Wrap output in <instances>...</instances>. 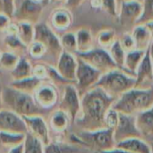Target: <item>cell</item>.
Segmentation results:
<instances>
[{"instance_id": "1", "label": "cell", "mask_w": 153, "mask_h": 153, "mask_svg": "<svg viewBox=\"0 0 153 153\" xmlns=\"http://www.w3.org/2000/svg\"><path fill=\"white\" fill-rule=\"evenodd\" d=\"M117 99L95 87L81 97V110L75 121L80 131H94L106 128L105 115Z\"/></svg>"}, {"instance_id": "2", "label": "cell", "mask_w": 153, "mask_h": 153, "mask_svg": "<svg viewBox=\"0 0 153 153\" xmlns=\"http://www.w3.org/2000/svg\"><path fill=\"white\" fill-rule=\"evenodd\" d=\"M153 106V87L132 88L122 95L113 105L119 113L136 115Z\"/></svg>"}, {"instance_id": "3", "label": "cell", "mask_w": 153, "mask_h": 153, "mask_svg": "<svg viewBox=\"0 0 153 153\" xmlns=\"http://www.w3.org/2000/svg\"><path fill=\"white\" fill-rule=\"evenodd\" d=\"M4 105L22 117L42 116L45 111L38 105L33 95L21 92L12 87L3 88Z\"/></svg>"}, {"instance_id": "4", "label": "cell", "mask_w": 153, "mask_h": 153, "mask_svg": "<svg viewBox=\"0 0 153 153\" xmlns=\"http://www.w3.org/2000/svg\"><path fill=\"white\" fill-rule=\"evenodd\" d=\"M69 142L84 146L93 152L100 153L116 147L114 129L105 128L94 131H80L69 136Z\"/></svg>"}, {"instance_id": "5", "label": "cell", "mask_w": 153, "mask_h": 153, "mask_svg": "<svg viewBox=\"0 0 153 153\" xmlns=\"http://www.w3.org/2000/svg\"><path fill=\"white\" fill-rule=\"evenodd\" d=\"M136 79L120 68L103 74L96 87L102 88L109 96L119 98L122 95L134 88Z\"/></svg>"}, {"instance_id": "6", "label": "cell", "mask_w": 153, "mask_h": 153, "mask_svg": "<svg viewBox=\"0 0 153 153\" xmlns=\"http://www.w3.org/2000/svg\"><path fill=\"white\" fill-rule=\"evenodd\" d=\"M34 41L43 44L47 50V53L56 60V64L63 52V48L59 37L51 27L44 23H38L34 25Z\"/></svg>"}, {"instance_id": "7", "label": "cell", "mask_w": 153, "mask_h": 153, "mask_svg": "<svg viewBox=\"0 0 153 153\" xmlns=\"http://www.w3.org/2000/svg\"><path fill=\"white\" fill-rule=\"evenodd\" d=\"M76 59H78V69L76 76V88L82 97L84 94L97 86L103 74L82 59L79 57H76Z\"/></svg>"}, {"instance_id": "8", "label": "cell", "mask_w": 153, "mask_h": 153, "mask_svg": "<svg viewBox=\"0 0 153 153\" xmlns=\"http://www.w3.org/2000/svg\"><path fill=\"white\" fill-rule=\"evenodd\" d=\"M75 55L82 59L102 74L118 68L112 59L109 51L102 48H94L87 52H76Z\"/></svg>"}, {"instance_id": "9", "label": "cell", "mask_w": 153, "mask_h": 153, "mask_svg": "<svg viewBox=\"0 0 153 153\" xmlns=\"http://www.w3.org/2000/svg\"><path fill=\"white\" fill-rule=\"evenodd\" d=\"M59 109L68 114L72 123L79 117L81 110V97L76 85L69 84L64 87V92L59 105Z\"/></svg>"}, {"instance_id": "10", "label": "cell", "mask_w": 153, "mask_h": 153, "mask_svg": "<svg viewBox=\"0 0 153 153\" xmlns=\"http://www.w3.org/2000/svg\"><path fill=\"white\" fill-rule=\"evenodd\" d=\"M141 137L136 124V115L119 113V121L114 128V140L116 144L130 139Z\"/></svg>"}, {"instance_id": "11", "label": "cell", "mask_w": 153, "mask_h": 153, "mask_svg": "<svg viewBox=\"0 0 153 153\" xmlns=\"http://www.w3.org/2000/svg\"><path fill=\"white\" fill-rule=\"evenodd\" d=\"M142 14V3L140 1H124L119 5L118 21L122 26L134 27Z\"/></svg>"}, {"instance_id": "12", "label": "cell", "mask_w": 153, "mask_h": 153, "mask_svg": "<svg viewBox=\"0 0 153 153\" xmlns=\"http://www.w3.org/2000/svg\"><path fill=\"white\" fill-rule=\"evenodd\" d=\"M43 7L31 0H23L19 6H16L14 20L16 22H27L35 25L39 23Z\"/></svg>"}, {"instance_id": "13", "label": "cell", "mask_w": 153, "mask_h": 153, "mask_svg": "<svg viewBox=\"0 0 153 153\" xmlns=\"http://www.w3.org/2000/svg\"><path fill=\"white\" fill-rule=\"evenodd\" d=\"M0 131L26 134L28 128L22 116L10 110L3 109L0 112Z\"/></svg>"}, {"instance_id": "14", "label": "cell", "mask_w": 153, "mask_h": 153, "mask_svg": "<svg viewBox=\"0 0 153 153\" xmlns=\"http://www.w3.org/2000/svg\"><path fill=\"white\" fill-rule=\"evenodd\" d=\"M56 68L65 79L76 85L78 59L75 54L63 51L56 64Z\"/></svg>"}, {"instance_id": "15", "label": "cell", "mask_w": 153, "mask_h": 153, "mask_svg": "<svg viewBox=\"0 0 153 153\" xmlns=\"http://www.w3.org/2000/svg\"><path fill=\"white\" fill-rule=\"evenodd\" d=\"M134 88H149L153 87V66L151 63L149 49L140 64L135 75Z\"/></svg>"}, {"instance_id": "16", "label": "cell", "mask_w": 153, "mask_h": 153, "mask_svg": "<svg viewBox=\"0 0 153 153\" xmlns=\"http://www.w3.org/2000/svg\"><path fill=\"white\" fill-rule=\"evenodd\" d=\"M33 97L38 105L45 110L53 107L58 103L59 94L54 85L42 83L34 92Z\"/></svg>"}, {"instance_id": "17", "label": "cell", "mask_w": 153, "mask_h": 153, "mask_svg": "<svg viewBox=\"0 0 153 153\" xmlns=\"http://www.w3.org/2000/svg\"><path fill=\"white\" fill-rule=\"evenodd\" d=\"M27 128L28 132L38 138L44 146L48 145L51 140L50 137V130L47 123L43 119L42 116H30V117H23Z\"/></svg>"}, {"instance_id": "18", "label": "cell", "mask_w": 153, "mask_h": 153, "mask_svg": "<svg viewBox=\"0 0 153 153\" xmlns=\"http://www.w3.org/2000/svg\"><path fill=\"white\" fill-rule=\"evenodd\" d=\"M90 153L88 148L74 143L62 141H51L44 147V153Z\"/></svg>"}, {"instance_id": "19", "label": "cell", "mask_w": 153, "mask_h": 153, "mask_svg": "<svg viewBox=\"0 0 153 153\" xmlns=\"http://www.w3.org/2000/svg\"><path fill=\"white\" fill-rule=\"evenodd\" d=\"M73 16L68 8H56L50 16L51 25L58 31L67 30L72 24Z\"/></svg>"}, {"instance_id": "20", "label": "cell", "mask_w": 153, "mask_h": 153, "mask_svg": "<svg viewBox=\"0 0 153 153\" xmlns=\"http://www.w3.org/2000/svg\"><path fill=\"white\" fill-rule=\"evenodd\" d=\"M131 34L135 41L137 50L147 51L149 49L153 39V34L145 25H135L132 28Z\"/></svg>"}, {"instance_id": "21", "label": "cell", "mask_w": 153, "mask_h": 153, "mask_svg": "<svg viewBox=\"0 0 153 153\" xmlns=\"http://www.w3.org/2000/svg\"><path fill=\"white\" fill-rule=\"evenodd\" d=\"M70 123L71 120L68 115V114L60 109L52 112L49 120V124L51 129L53 131L59 134L65 132L68 130Z\"/></svg>"}, {"instance_id": "22", "label": "cell", "mask_w": 153, "mask_h": 153, "mask_svg": "<svg viewBox=\"0 0 153 153\" xmlns=\"http://www.w3.org/2000/svg\"><path fill=\"white\" fill-rule=\"evenodd\" d=\"M136 124L142 137L153 135V106L136 114Z\"/></svg>"}, {"instance_id": "23", "label": "cell", "mask_w": 153, "mask_h": 153, "mask_svg": "<svg viewBox=\"0 0 153 153\" xmlns=\"http://www.w3.org/2000/svg\"><path fill=\"white\" fill-rule=\"evenodd\" d=\"M116 147L131 153H152L150 145L141 140V138H133L119 142L116 144Z\"/></svg>"}, {"instance_id": "24", "label": "cell", "mask_w": 153, "mask_h": 153, "mask_svg": "<svg viewBox=\"0 0 153 153\" xmlns=\"http://www.w3.org/2000/svg\"><path fill=\"white\" fill-rule=\"evenodd\" d=\"M145 54H146V51H141L137 49L132 51L127 52L124 61V71L135 78L136 71L140 64L141 63Z\"/></svg>"}, {"instance_id": "25", "label": "cell", "mask_w": 153, "mask_h": 153, "mask_svg": "<svg viewBox=\"0 0 153 153\" xmlns=\"http://www.w3.org/2000/svg\"><path fill=\"white\" fill-rule=\"evenodd\" d=\"M42 83H43L42 80L32 76H29V78L21 79V80L12 81L10 84V87H12V88H14L21 91V92L33 96L34 92L37 90V88Z\"/></svg>"}, {"instance_id": "26", "label": "cell", "mask_w": 153, "mask_h": 153, "mask_svg": "<svg viewBox=\"0 0 153 153\" xmlns=\"http://www.w3.org/2000/svg\"><path fill=\"white\" fill-rule=\"evenodd\" d=\"M75 33L78 42V52H87L94 49V37L89 29L80 28Z\"/></svg>"}, {"instance_id": "27", "label": "cell", "mask_w": 153, "mask_h": 153, "mask_svg": "<svg viewBox=\"0 0 153 153\" xmlns=\"http://www.w3.org/2000/svg\"><path fill=\"white\" fill-rule=\"evenodd\" d=\"M33 68L31 62L25 57H20V59L16 68L11 71L13 81L21 80L33 76Z\"/></svg>"}, {"instance_id": "28", "label": "cell", "mask_w": 153, "mask_h": 153, "mask_svg": "<svg viewBox=\"0 0 153 153\" xmlns=\"http://www.w3.org/2000/svg\"><path fill=\"white\" fill-rule=\"evenodd\" d=\"M18 26V37L28 47L34 42V25L27 22H16Z\"/></svg>"}, {"instance_id": "29", "label": "cell", "mask_w": 153, "mask_h": 153, "mask_svg": "<svg viewBox=\"0 0 153 153\" xmlns=\"http://www.w3.org/2000/svg\"><path fill=\"white\" fill-rule=\"evenodd\" d=\"M25 135L26 134L0 131V145L5 148L12 149L23 144L25 140Z\"/></svg>"}, {"instance_id": "30", "label": "cell", "mask_w": 153, "mask_h": 153, "mask_svg": "<svg viewBox=\"0 0 153 153\" xmlns=\"http://www.w3.org/2000/svg\"><path fill=\"white\" fill-rule=\"evenodd\" d=\"M108 51H109V54H110L112 59L116 64L118 68L124 71V61H125L126 52L123 50V48L122 47L119 39H117L115 41V42L110 47Z\"/></svg>"}, {"instance_id": "31", "label": "cell", "mask_w": 153, "mask_h": 153, "mask_svg": "<svg viewBox=\"0 0 153 153\" xmlns=\"http://www.w3.org/2000/svg\"><path fill=\"white\" fill-rule=\"evenodd\" d=\"M117 40L116 33L114 29H103L98 32L97 35V42L98 45L105 50H109L110 47Z\"/></svg>"}, {"instance_id": "32", "label": "cell", "mask_w": 153, "mask_h": 153, "mask_svg": "<svg viewBox=\"0 0 153 153\" xmlns=\"http://www.w3.org/2000/svg\"><path fill=\"white\" fill-rule=\"evenodd\" d=\"M44 144L35 136L27 132L24 142L25 153H44Z\"/></svg>"}, {"instance_id": "33", "label": "cell", "mask_w": 153, "mask_h": 153, "mask_svg": "<svg viewBox=\"0 0 153 153\" xmlns=\"http://www.w3.org/2000/svg\"><path fill=\"white\" fill-rule=\"evenodd\" d=\"M4 43L9 50V51L18 54V52H25L28 51V47L19 39L18 35L6 34Z\"/></svg>"}, {"instance_id": "34", "label": "cell", "mask_w": 153, "mask_h": 153, "mask_svg": "<svg viewBox=\"0 0 153 153\" xmlns=\"http://www.w3.org/2000/svg\"><path fill=\"white\" fill-rule=\"evenodd\" d=\"M60 42L63 48V51H67L72 54H76L78 52V42H76L75 33L67 32L62 34L60 37Z\"/></svg>"}, {"instance_id": "35", "label": "cell", "mask_w": 153, "mask_h": 153, "mask_svg": "<svg viewBox=\"0 0 153 153\" xmlns=\"http://www.w3.org/2000/svg\"><path fill=\"white\" fill-rule=\"evenodd\" d=\"M20 59V56L12 51L2 52L0 57V68L4 70L12 71L17 65Z\"/></svg>"}, {"instance_id": "36", "label": "cell", "mask_w": 153, "mask_h": 153, "mask_svg": "<svg viewBox=\"0 0 153 153\" xmlns=\"http://www.w3.org/2000/svg\"><path fill=\"white\" fill-rule=\"evenodd\" d=\"M142 14L137 22L138 25H146L153 22V0H142Z\"/></svg>"}, {"instance_id": "37", "label": "cell", "mask_w": 153, "mask_h": 153, "mask_svg": "<svg viewBox=\"0 0 153 153\" xmlns=\"http://www.w3.org/2000/svg\"><path fill=\"white\" fill-rule=\"evenodd\" d=\"M47 69H48V78L52 82V85H54V86H64L65 87L67 85L72 84L69 81H68L67 79H65L63 76L59 73L57 68H54L53 66L47 65Z\"/></svg>"}, {"instance_id": "38", "label": "cell", "mask_w": 153, "mask_h": 153, "mask_svg": "<svg viewBox=\"0 0 153 153\" xmlns=\"http://www.w3.org/2000/svg\"><path fill=\"white\" fill-rule=\"evenodd\" d=\"M16 10V0H0V13L8 16L14 19Z\"/></svg>"}, {"instance_id": "39", "label": "cell", "mask_w": 153, "mask_h": 153, "mask_svg": "<svg viewBox=\"0 0 153 153\" xmlns=\"http://www.w3.org/2000/svg\"><path fill=\"white\" fill-rule=\"evenodd\" d=\"M28 53L33 59H41L47 53V50L43 44L34 41L28 46Z\"/></svg>"}, {"instance_id": "40", "label": "cell", "mask_w": 153, "mask_h": 153, "mask_svg": "<svg viewBox=\"0 0 153 153\" xmlns=\"http://www.w3.org/2000/svg\"><path fill=\"white\" fill-rule=\"evenodd\" d=\"M119 41H120V43H121L122 47L123 48V50L125 51L126 53L136 50V43H135V41L132 37L131 33H124L121 36Z\"/></svg>"}, {"instance_id": "41", "label": "cell", "mask_w": 153, "mask_h": 153, "mask_svg": "<svg viewBox=\"0 0 153 153\" xmlns=\"http://www.w3.org/2000/svg\"><path fill=\"white\" fill-rule=\"evenodd\" d=\"M102 8L111 16L117 17L119 13L118 0H102Z\"/></svg>"}, {"instance_id": "42", "label": "cell", "mask_w": 153, "mask_h": 153, "mask_svg": "<svg viewBox=\"0 0 153 153\" xmlns=\"http://www.w3.org/2000/svg\"><path fill=\"white\" fill-rule=\"evenodd\" d=\"M119 121V113L114 110L113 107L107 112L105 115V125L106 128H112L114 129L118 123Z\"/></svg>"}, {"instance_id": "43", "label": "cell", "mask_w": 153, "mask_h": 153, "mask_svg": "<svg viewBox=\"0 0 153 153\" xmlns=\"http://www.w3.org/2000/svg\"><path fill=\"white\" fill-rule=\"evenodd\" d=\"M33 76L43 81L45 79L48 78L47 65L37 64V65L33 66Z\"/></svg>"}, {"instance_id": "44", "label": "cell", "mask_w": 153, "mask_h": 153, "mask_svg": "<svg viewBox=\"0 0 153 153\" xmlns=\"http://www.w3.org/2000/svg\"><path fill=\"white\" fill-rule=\"evenodd\" d=\"M13 22V19L8 16L0 13V33H6L8 26Z\"/></svg>"}, {"instance_id": "45", "label": "cell", "mask_w": 153, "mask_h": 153, "mask_svg": "<svg viewBox=\"0 0 153 153\" xmlns=\"http://www.w3.org/2000/svg\"><path fill=\"white\" fill-rule=\"evenodd\" d=\"M84 1L85 0H67L66 6L70 8H76V7H79Z\"/></svg>"}, {"instance_id": "46", "label": "cell", "mask_w": 153, "mask_h": 153, "mask_svg": "<svg viewBox=\"0 0 153 153\" xmlns=\"http://www.w3.org/2000/svg\"><path fill=\"white\" fill-rule=\"evenodd\" d=\"M88 3L94 9L102 8V0H88Z\"/></svg>"}, {"instance_id": "47", "label": "cell", "mask_w": 153, "mask_h": 153, "mask_svg": "<svg viewBox=\"0 0 153 153\" xmlns=\"http://www.w3.org/2000/svg\"><path fill=\"white\" fill-rule=\"evenodd\" d=\"M8 153H25V151H24V143L10 149Z\"/></svg>"}, {"instance_id": "48", "label": "cell", "mask_w": 153, "mask_h": 153, "mask_svg": "<svg viewBox=\"0 0 153 153\" xmlns=\"http://www.w3.org/2000/svg\"><path fill=\"white\" fill-rule=\"evenodd\" d=\"M100 153H131L127 150H124L123 149H120V148H114L110 150H106V151H103V152H100Z\"/></svg>"}, {"instance_id": "49", "label": "cell", "mask_w": 153, "mask_h": 153, "mask_svg": "<svg viewBox=\"0 0 153 153\" xmlns=\"http://www.w3.org/2000/svg\"><path fill=\"white\" fill-rule=\"evenodd\" d=\"M4 100H3V87L0 83V112H1L4 108Z\"/></svg>"}, {"instance_id": "50", "label": "cell", "mask_w": 153, "mask_h": 153, "mask_svg": "<svg viewBox=\"0 0 153 153\" xmlns=\"http://www.w3.org/2000/svg\"><path fill=\"white\" fill-rule=\"evenodd\" d=\"M31 1L36 3V4H39V5H42V7H46L48 4L51 3L50 0H31Z\"/></svg>"}, {"instance_id": "51", "label": "cell", "mask_w": 153, "mask_h": 153, "mask_svg": "<svg viewBox=\"0 0 153 153\" xmlns=\"http://www.w3.org/2000/svg\"><path fill=\"white\" fill-rule=\"evenodd\" d=\"M149 56H150L151 63H152V66H153V39H152V42L150 43V46L149 47Z\"/></svg>"}, {"instance_id": "52", "label": "cell", "mask_w": 153, "mask_h": 153, "mask_svg": "<svg viewBox=\"0 0 153 153\" xmlns=\"http://www.w3.org/2000/svg\"><path fill=\"white\" fill-rule=\"evenodd\" d=\"M148 28H149V30L152 33V34H153V22H150V23H148V24H146L145 25Z\"/></svg>"}, {"instance_id": "53", "label": "cell", "mask_w": 153, "mask_h": 153, "mask_svg": "<svg viewBox=\"0 0 153 153\" xmlns=\"http://www.w3.org/2000/svg\"><path fill=\"white\" fill-rule=\"evenodd\" d=\"M51 3H65L67 2V0H50Z\"/></svg>"}, {"instance_id": "54", "label": "cell", "mask_w": 153, "mask_h": 153, "mask_svg": "<svg viewBox=\"0 0 153 153\" xmlns=\"http://www.w3.org/2000/svg\"><path fill=\"white\" fill-rule=\"evenodd\" d=\"M124 1H132V0H118L119 5H120V3H122V2H124ZM136 1H140V2H142V0H136Z\"/></svg>"}, {"instance_id": "55", "label": "cell", "mask_w": 153, "mask_h": 153, "mask_svg": "<svg viewBox=\"0 0 153 153\" xmlns=\"http://www.w3.org/2000/svg\"><path fill=\"white\" fill-rule=\"evenodd\" d=\"M150 147H151V152L153 153V143H152V144L150 145Z\"/></svg>"}, {"instance_id": "56", "label": "cell", "mask_w": 153, "mask_h": 153, "mask_svg": "<svg viewBox=\"0 0 153 153\" xmlns=\"http://www.w3.org/2000/svg\"><path fill=\"white\" fill-rule=\"evenodd\" d=\"M1 55H2V52H1V51H0V57H1Z\"/></svg>"}]
</instances>
